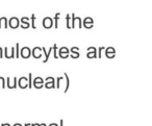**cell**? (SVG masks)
<instances>
[{"instance_id":"26","label":"cell","mask_w":152,"mask_h":126,"mask_svg":"<svg viewBox=\"0 0 152 126\" xmlns=\"http://www.w3.org/2000/svg\"><path fill=\"white\" fill-rule=\"evenodd\" d=\"M16 55H15V58H19V43H17L16 44Z\"/></svg>"},{"instance_id":"29","label":"cell","mask_w":152,"mask_h":126,"mask_svg":"<svg viewBox=\"0 0 152 126\" xmlns=\"http://www.w3.org/2000/svg\"><path fill=\"white\" fill-rule=\"evenodd\" d=\"M11 58H15V48H12V52H11Z\"/></svg>"},{"instance_id":"2","label":"cell","mask_w":152,"mask_h":126,"mask_svg":"<svg viewBox=\"0 0 152 126\" xmlns=\"http://www.w3.org/2000/svg\"><path fill=\"white\" fill-rule=\"evenodd\" d=\"M71 17L73 18V19H71V21H72V23H71V28L76 27V23H77V25H78V28H81V26H82L81 19H80L79 17H77V18H76L75 15H72Z\"/></svg>"},{"instance_id":"14","label":"cell","mask_w":152,"mask_h":126,"mask_svg":"<svg viewBox=\"0 0 152 126\" xmlns=\"http://www.w3.org/2000/svg\"><path fill=\"white\" fill-rule=\"evenodd\" d=\"M115 49L114 48H106L105 49V54L109 58H113L115 56Z\"/></svg>"},{"instance_id":"35","label":"cell","mask_w":152,"mask_h":126,"mask_svg":"<svg viewBox=\"0 0 152 126\" xmlns=\"http://www.w3.org/2000/svg\"><path fill=\"white\" fill-rule=\"evenodd\" d=\"M62 124H64V120H62V119H60V126H62Z\"/></svg>"},{"instance_id":"21","label":"cell","mask_w":152,"mask_h":126,"mask_svg":"<svg viewBox=\"0 0 152 126\" xmlns=\"http://www.w3.org/2000/svg\"><path fill=\"white\" fill-rule=\"evenodd\" d=\"M35 83H44V79L41 77H35V79L33 80V85Z\"/></svg>"},{"instance_id":"5","label":"cell","mask_w":152,"mask_h":126,"mask_svg":"<svg viewBox=\"0 0 152 126\" xmlns=\"http://www.w3.org/2000/svg\"><path fill=\"white\" fill-rule=\"evenodd\" d=\"M20 54L23 58H28L31 55V50L28 48V47H23L21 49V52H20Z\"/></svg>"},{"instance_id":"6","label":"cell","mask_w":152,"mask_h":126,"mask_svg":"<svg viewBox=\"0 0 152 126\" xmlns=\"http://www.w3.org/2000/svg\"><path fill=\"white\" fill-rule=\"evenodd\" d=\"M87 56L89 58H97V49L95 47H89L88 48V54Z\"/></svg>"},{"instance_id":"12","label":"cell","mask_w":152,"mask_h":126,"mask_svg":"<svg viewBox=\"0 0 152 126\" xmlns=\"http://www.w3.org/2000/svg\"><path fill=\"white\" fill-rule=\"evenodd\" d=\"M93 23H94V21L92 20V18H86V19L83 20V25L84 27L88 28V29H90V28L93 27Z\"/></svg>"},{"instance_id":"13","label":"cell","mask_w":152,"mask_h":126,"mask_svg":"<svg viewBox=\"0 0 152 126\" xmlns=\"http://www.w3.org/2000/svg\"><path fill=\"white\" fill-rule=\"evenodd\" d=\"M19 87L21 89H25L28 87V80L26 77H21L19 79Z\"/></svg>"},{"instance_id":"1","label":"cell","mask_w":152,"mask_h":126,"mask_svg":"<svg viewBox=\"0 0 152 126\" xmlns=\"http://www.w3.org/2000/svg\"><path fill=\"white\" fill-rule=\"evenodd\" d=\"M20 22H19V19L16 18V17H13L11 19L7 21V25H10V27L13 28V29H16L18 26H19Z\"/></svg>"},{"instance_id":"24","label":"cell","mask_w":152,"mask_h":126,"mask_svg":"<svg viewBox=\"0 0 152 126\" xmlns=\"http://www.w3.org/2000/svg\"><path fill=\"white\" fill-rule=\"evenodd\" d=\"M0 87H2V88L5 87V79L3 77H0Z\"/></svg>"},{"instance_id":"11","label":"cell","mask_w":152,"mask_h":126,"mask_svg":"<svg viewBox=\"0 0 152 126\" xmlns=\"http://www.w3.org/2000/svg\"><path fill=\"white\" fill-rule=\"evenodd\" d=\"M79 48L78 47H72L71 48V50H70V52H71V58H79Z\"/></svg>"},{"instance_id":"22","label":"cell","mask_w":152,"mask_h":126,"mask_svg":"<svg viewBox=\"0 0 152 126\" xmlns=\"http://www.w3.org/2000/svg\"><path fill=\"white\" fill-rule=\"evenodd\" d=\"M31 27H33V29H35V28H37V26H35V15H33V16H31Z\"/></svg>"},{"instance_id":"33","label":"cell","mask_w":152,"mask_h":126,"mask_svg":"<svg viewBox=\"0 0 152 126\" xmlns=\"http://www.w3.org/2000/svg\"><path fill=\"white\" fill-rule=\"evenodd\" d=\"M49 126H58V125H57V124L56 123H53V124H50V125H49Z\"/></svg>"},{"instance_id":"27","label":"cell","mask_w":152,"mask_h":126,"mask_svg":"<svg viewBox=\"0 0 152 126\" xmlns=\"http://www.w3.org/2000/svg\"><path fill=\"white\" fill-rule=\"evenodd\" d=\"M4 56H5L6 58H11V55H10V53H8L7 48H4Z\"/></svg>"},{"instance_id":"7","label":"cell","mask_w":152,"mask_h":126,"mask_svg":"<svg viewBox=\"0 0 152 126\" xmlns=\"http://www.w3.org/2000/svg\"><path fill=\"white\" fill-rule=\"evenodd\" d=\"M57 56H60L62 58H66L67 56H69V49L67 47H62L58 50V55Z\"/></svg>"},{"instance_id":"16","label":"cell","mask_w":152,"mask_h":126,"mask_svg":"<svg viewBox=\"0 0 152 126\" xmlns=\"http://www.w3.org/2000/svg\"><path fill=\"white\" fill-rule=\"evenodd\" d=\"M42 51H43L44 53H45V55H46V58H45V60H43L44 63H46V62H48L49 55H50V53H51V52H52V47H50V48H49V51H48V52H46V49H45V47H44L43 49H42Z\"/></svg>"},{"instance_id":"25","label":"cell","mask_w":152,"mask_h":126,"mask_svg":"<svg viewBox=\"0 0 152 126\" xmlns=\"http://www.w3.org/2000/svg\"><path fill=\"white\" fill-rule=\"evenodd\" d=\"M52 49H53V51H54V58H58V56H57V53H56V51H57V45H56V44L53 45Z\"/></svg>"},{"instance_id":"30","label":"cell","mask_w":152,"mask_h":126,"mask_svg":"<svg viewBox=\"0 0 152 126\" xmlns=\"http://www.w3.org/2000/svg\"><path fill=\"white\" fill-rule=\"evenodd\" d=\"M0 58H3V52H2V48L0 47Z\"/></svg>"},{"instance_id":"18","label":"cell","mask_w":152,"mask_h":126,"mask_svg":"<svg viewBox=\"0 0 152 126\" xmlns=\"http://www.w3.org/2000/svg\"><path fill=\"white\" fill-rule=\"evenodd\" d=\"M60 13H57L55 15V18H54V28H58V20H60Z\"/></svg>"},{"instance_id":"15","label":"cell","mask_w":152,"mask_h":126,"mask_svg":"<svg viewBox=\"0 0 152 126\" xmlns=\"http://www.w3.org/2000/svg\"><path fill=\"white\" fill-rule=\"evenodd\" d=\"M7 28V19L5 17L0 18V28Z\"/></svg>"},{"instance_id":"4","label":"cell","mask_w":152,"mask_h":126,"mask_svg":"<svg viewBox=\"0 0 152 126\" xmlns=\"http://www.w3.org/2000/svg\"><path fill=\"white\" fill-rule=\"evenodd\" d=\"M45 81H46L45 87H46L47 89H54L55 88V80L53 77H47L46 79H45Z\"/></svg>"},{"instance_id":"32","label":"cell","mask_w":152,"mask_h":126,"mask_svg":"<svg viewBox=\"0 0 152 126\" xmlns=\"http://www.w3.org/2000/svg\"><path fill=\"white\" fill-rule=\"evenodd\" d=\"M30 126H40V124H39V123H35V124H31Z\"/></svg>"},{"instance_id":"9","label":"cell","mask_w":152,"mask_h":126,"mask_svg":"<svg viewBox=\"0 0 152 126\" xmlns=\"http://www.w3.org/2000/svg\"><path fill=\"white\" fill-rule=\"evenodd\" d=\"M20 24H21V27L23 29H27L29 28L30 24H29V18H26V17H23L20 21Z\"/></svg>"},{"instance_id":"17","label":"cell","mask_w":152,"mask_h":126,"mask_svg":"<svg viewBox=\"0 0 152 126\" xmlns=\"http://www.w3.org/2000/svg\"><path fill=\"white\" fill-rule=\"evenodd\" d=\"M65 78H66V89H65V91H64V92H65V93H67V92H68V90H69V85H70V81H69V76H68V74H67V73H65Z\"/></svg>"},{"instance_id":"28","label":"cell","mask_w":152,"mask_h":126,"mask_svg":"<svg viewBox=\"0 0 152 126\" xmlns=\"http://www.w3.org/2000/svg\"><path fill=\"white\" fill-rule=\"evenodd\" d=\"M44 83H35V85H33V87H35L37 89H41L42 87H43Z\"/></svg>"},{"instance_id":"37","label":"cell","mask_w":152,"mask_h":126,"mask_svg":"<svg viewBox=\"0 0 152 126\" xmlns=\"http://www.w3.org/2000/svg\"><path fill=\"white\" fill-rule=\"evenodd\" d=\"M30 125H31V124H30V123H26V124H25L24 126H30Z\"/></svg>"},{"instance_id":"20","label":"cell","mask_w":152,"mask_h":126,"mask_svg":"<svg viewBox=\"0 0 152 126\" xmlns=\"http://www.w3.org/2000/svg\"><path fill=\"white\" fill-rule=\"evenodd\" d=\"M33 74L31 73H29V75H28V78H27V80H28V88H33Z\"/></svg>"},{"instance_id":"34","label":"cell","mask_w":152,"mask_h":126,"mask_svg":"<svg viewBox=\"0 0 152 126\" xmlns=\"http://www.w3.org/2000/svg\"><path fill=\"white\" fill-rule=\"evenodd\" d=\"M13 126H22V125H21L20 123H16V124H14Z\"/></svg>"},{"instance_id":"8","label":"cell","mask_w":152,"mask_h":126,"mask_svg":"<svg viewBox=\"0 0 152 126\" xmlns=\"http://www.w3.org/2000/svg\"><path fill=\"white\" fill-rule=\"evenodd\" d=\"M5 85H7L8 89H16L17 88V78H16V77H14V78H13V81L11 82V78H10V77H7Z\"/></svg>"},{"instance_id":"3","label":"cell","mask_w":152,"mask_h":126,"mask_svg":"<svg viewBox=\"0 0 152 126\" xmlns=\"http://www.w3.org/2000/svg\"><path fill=\"white\" fill-rule=\"evenodd\" d=\"M52 25H53V20H52L50 17H46V18H44V20H43V26H44V28L49 29V28L52 27Z\"/></svg>"},{"instance_id":"36","label":"cell","mask_w":152,"mask_h":126,"mask_svg":"<svg viewBox=\"0 0 152 126\" xmlns=\"http://www.w3.org/2000/svg\"><path fill=\"white\" fill-rule=\"evenodd\" d=\"M40 126H47V125L45 123H42V124H40Z\"/></svg>"},{"instance_id":"19","label":"cell","mask_w":152,"mask_h":126,"mask_svg":"<svg viewBox=\"0 0 152 126\" xmlns=\"http://www.w3.org/2000/svg\"><path fill=\"white\" fill-rule=\"evenodd\" d=\"M66 21H67V28H68V29H71V16L67 15V16H66Z\"/></svg>"},{"instance_id":"31","label":"cell","mask_w":152,"mask_h":126,"mask_svg":"<svg viewBox=\"0 0 152 126\" xmlns=\"http://www.w3.org/2000/svg\"><path fill=\"white\" fill-rule=\"evenodd\" d=\"M1 126H11V124H8V123H3V124H1Z\"/></svg>"},{"instance_id":"23","label":"cell","mask_w":152,"mask_h":126,"mask_svg":"<svg viewBox=\"0 0 152 126\" xmlns=\"http://www.w3.org/2000/svg\"><path fill=\"white\" fill-rule=\"evenodd\" d=\"M64 79V77H57V80H56V83H55V88H60V81Z\"/></svg>"},{"instance_id":"10","label":"cell","mask_w":152,"mask_h":126,"mask_svg":"<svg viewBox=\"0 0 152 126\" xmlns=\"http://www.w3.org/2000/svg\"><path fill=\"white\" fill-rule=\"evenodd\" d=\"M31 54H33V56L35 58H40L42 55V49L40 47H35V48H33V51H31Z\"/></svg>"}]
</instances>
